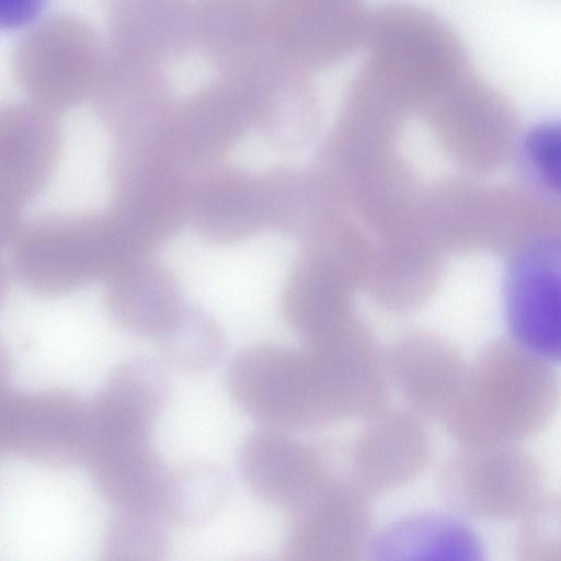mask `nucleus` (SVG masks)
<instances>
[{"instance_id": "obj_26", "label": "nucleus", "mask_w": 561, "mask_h": 561, "mask_svg": "<svg viewBox=\"0 0 561 561\" xmlns=\"http://www.w3.org/2000/svg\"><path fill=\"white\" fill-rule=\"evenodd\" d=\"M21 207L0 196V251L11 247L24 220Z\"/></svg>"}, {"instance_id": "obj_20", "label": "nucleus", "mask_w": 561, "mask_h": 561, "mask_svg": "<svg viewBox=\"0 0 561 561\" xmlns=\"http://www.w3.org/2000/svg\"><path fill=\"white\" fill-rule=\"evenodd\" d=\"M159 342L167 364L185 374L203 373L215 366L225 346L221 329L202 311L167 327Z\"/></svg>"}, {"instance_id": "obj_19", "label": "nucleus", "mask_w": 561, "mask_h": 561, "mask_svg": "<svg viewBox=\"0 0 561 561\" xmlns=\"http://www.w3.org/2000/svg\"><path fill=\"white\" fill-rule=\"evenodd\" d=\"M229 479L215 463L194 461L169 472L161 503L168 522L185 527L207 523L225 505Z\"/></svg>"}, {"instance_id": "obj_28", "label": "nucleus", "mask_w": 561, "mask_h": 561, "mask_svg": "<svg viewBox=\"0 0 561 561\" xmlns=\"http://www.w3.org/2000/svg\"><path fill=\"white\" fill-rule=\"evenodd\" d=\"M8 289V274L3 262L0 259V307L5 298Z\"/></svg>"}, {"instance_id": "obj_7", "label": "nucleus", "mask_w": 561, "mask_h": 561, "mask_svg": "<svg viewBox=\"0 0 561 561\" xmlns=\"http://www.w3.org/2000/svg\"><path fill=\"white\" fill-rule=\"evenodd\" d=\"M305 350L328 425L366 421L388 408L390 392L382 353L364 325L355 321L331 340Z\"/></svg>"}, {"instance_id": "obj_16", "label": "nucleus", "mask_w": 561, "mask_h": 561, "mask_svg": "<svg viewBox=\"0 0 561 561\" xmlns=\"http://www.w3.org/2000/svg\"><path fill=\"white\" fill-rule=\"evenodd\" d=\"M366 553L373 560H482L478 534L458 516L419 512L393 520L371 536Z\"/></svg>"}, {"instance_id": "obj_2", "label": "nucleus", "mask_w": 561, "mask_h": 561, "mask_svg": "<svg viewBox=\"0 0 561 561\" xmlns=\"http://www.w3.org/2000/svg\"><path fill=\"white\" fill-rule=\"evenodd\" d=\"M158 255L181 294L213 319L227 307L263 306L283 312V291L297 247L289 236L276 231L217 244L183 228Z\"/></svg>"}, {"instance_id": "obj_25", "label": "nucleus", "mask_w": 561, "mask_h": 561, "mask_svg": "<svg viewBox=\"0 0 561 561\" xmlns=\"http://www.w3.org/2000/svg\"><path fill=\"white\" fill-rule=\"evenodd\" d=\"M47 0H0V31L21 28L32 23Z\"/></svg>"}, {"instance_id": "obj_21", "label": "nucleus", "mask_w": 561, "mask_h": 561, "mask_svg": "<svg viewBox=\"0 0 561 561\" xmlns=\"http://www.w3.org/2000/svg\"><path fill=\"white\" fill-rule=\"evenodd\" d=\"M165 522L158 513L116 511L103 536V558L108 561L162 560L169 548Z\"/></svg>"}, {"instance_id": "obj_22", "label": "nucleus", "mask_w": 561, "mask_h": 561, "mask_svg": "<svg viewBox=\"0 0 561 561\" xmlns=\"http://www.w3.org/2000/svg\"><path fill=\"white\" fill-rule=\"evenodd\" d=\"M560 500L541 495L519 517L514 551L522 561H560L561 559Z\"/></svg>"}, {"instance_id": "obj_24", "label": "nucleus", "mask_w": 561, "mask_h": 561, "mask_svg": "<svg viewBox=\"0 0 561 561\" xmlns=\"http://www.w3.org/2000/svg\"><path fill=\"white\" fill-rule=\"evenodd\" d=\"M559 129L552 125L540 126L527 139L528 159L549 188H559Z\"/></svg>"}, {"instance_id": "obj_8", "label": "nucleus", "mask_w": 561, "mask_h": 561, "mask_svg": "<svg viewBox=\"0 0 561 561\" xmlns=\"http://www.w3.org/2000/svg\"><path fill=\"white\" fill-rule=\"evenodd\" d=\"M368 496L347 476L334 473L288 512L283 558L288 561H356L371 539Z\"/></svg>"}, {"instance_id": "obj_4", "label": "nucleus", "mask_w": 561, "mask_h": 561, "mask_svg": "<svg viewBox=\"0 0 561 561\" xmlns=\"http://www.w3.org/2000/svg\"><path fill=\"white\" fill-rule=\"evenodd\" d=\"M227 387L236 404L266 426L284 431L327 426L306 350L271 343L250 345L230 363Z\"/></svg>"}, {"instance_id": "obj_3", "label": "nucleus", "mask_w": 561, "mask_h": 561, "mask_svg": "<svg viewBox=\"0 0 561 561\" xmlns=\"http://www.w3.org/2000/svg\"><path fill=\"white\" fill-rule=\"evenodd\" d=\"M460 447L436 478L440 497L458 513L493 522L515 519L542 495V469L517 445Z\"/></svg>"}, {"instance_id": "obj_6", "label": "nucleus", "mask_w": 561, "mask_h": 561, "mask_svg": "<svg viewBox=\"0 0 561 561\" xmlns=\"http://www.w3.org/2000/svg\"><path fill=\"white\" fill-rule=\"evenodd\" d=\"M89 401L62 389L0 393V453L69 468L83 465L90 435Z\"/></svg>"}, {"instance_id": "obj_13", "label": "nucleus", "mask_w": 561, "mask_h": 561, "mask_svg": "<svg viewBox=\"0 0 561 561\" xmlns=\"http://www.w3.org/2000/svg\"><path fill=\"white\" fill-rule=\"evenodd\" d=\"M389 385L421 417L439 419L456 401L468 366L447 342L428 334L401 337L382 353Z\"/></svg>"}, {"instance_id": "obj_17", "label": "nucleus", "mask_w": 561, "mask_h": 561, "mask_svg": "<svg viewBox=\"0 0 561 561\" xmlns=\"http://www.w3.org/2000/svg\"><path fill=\"white\" fill-rule=\"evenodd\" d=\"M170 396L163 366L140 356L121 363L100 393L89 401L90 413L101 426L151 434L153 423Z\"/></svg>"}, {"instance_id": "obj_11", "label": "nucleus", "mask_w": 561, "mask_h": 561, "mask_svg": "<svg viewBox=\"0 0 561 561\" xmlns=\"http://www.w3.org/2000/svg\"><path fill=\"white\" fill-rule=\"evenodd\" d=\"M272 32L280 49L312 66H329L362 48L366 0H271Z\"/></svg>"}, {"instance_id": "obj_9", "label": "nucleus", "mask_w": 561, "mask_h": 561, "mask_svg": "<svg viewBox=\"0 0 561 561\" xmlns=\"http://www.w3.org/2000/svg\"><path fill=\"white\" fill-rule=\"evenodd\" d=\"M432 439L412 410L390 409L366 420L348 454L347 478L368 497L414 480L432 458Z\"/></svg>"}, {"instance_id": "obj_1", "label": "nucleus", "mask_w": 561, "mask_h": 561, "mask_svg": "<svg viewBox=\"0 0 561 561\" xmlns=\"http://www.w3.org/2000/svg\"><path fill=\"white\" fill-rule=\"evenodd\" d=\"M558 402L553 363L514 341L497 340L468 366L462 388L442 421L460 446L517 445L546 427Z\"/></svg>"}, {"instance_id": "obj_5", "label": "nucleus", "mask_w": 561, "mask_h": 561, "mask_svg": "<svg viewBox=\"0 0 561 561\" xmlns=\"http://www.w3.org/2000/svg\"><path fill=\"white\" fill-rule=\"evenodd\" d=\"M100 210L43 215L24 221L11 244L12 271L31 293L59 297L100 276Z\"/></svg>"}, {"instance_id": "obj_14", "label": "nucleus", "mask_w": 561, "mask_h": 561, "mask_svg": "<svg viewBox=\"0 0 561 561\" xmlns=\"http://www.w3.org/2000/svg\"><path fill=\"white\" fill-rule=\"evenodd\" d=\"M83 465L99 494L116 511L161 515L169 472L151 436L98 438L90 444Z\"/></svg>"}, {"instance_id": "obj_27", "label": "nucleus", "mask_w": 561, "mask_h": 561, "mask_svg": "<svg viewBox=\"0 0 561 561\" xmlns=\"http://www.w3.org/2000/svg\"><path fill=\"white\" fill-rule=\"evenodd\" d=\"M11 371V362L9 354L3 346V344L0 342V392L8 387V381L10 377Z\"/></svg>"}, {"instance_id": "obj_15", "label": "nucleus", "mask_w": 561, "mask_h": 561, "mask_svg": "<svg viewBox=\"0 0 561 561\" xmlns=\"http://www.w3.org/2000/svg\"><path fill=\"white\" fill-rule=\"evenodd\" d=\"M506 295V320L514 342L551 363L560 360L559 272L549 253L516 266Z\"/></svg>"}, {"instance_id": "obj_18", "label": "nucleus", "mask_w": 561, "mask_h": 561, "mask_svg": "<svg viewBox=\"0 0 561 561\" xmlns=\"http://www.w3.org/2000/svg\"><path fill=\"white\" fill-rule=\"evenodd\" d=\"M195 27L206 49L222 62L252 55L265 41L276 44L266 0H204Z\"/></svg>"}, {"instance_id": "obj_23", "label": "nucleus", "mask_w": 561, "mask_h": 561, "mask_svg": "<svg viewBox=\"0 0 561 561\" xmlns=\"http://www.w3.org/2000/svg\"><path fill=\"white\" fill-rule=\"evenodd\" d=\"M289 161L293 159L287 152L278 149L257 131L241 137L229 153V162L233 167L254 174L270 171Z\"/></svg>"}, {"instance_id": "obj_12", "label": "nucleus", "mask_w": 561, "mask_h": 561, "mask_svg": "<svg viewBox=\"0 0 561 561\" xmlns=\"http://www.w3.org/2000/svg\"><path fill=\"white\" fill-rule=\"evenodd\" d=\"M55 114L36 105L0 106V196L23 208L47 186L61 153Z\"/></svg>"}, {"instance_id": "obj_10", "label": "nucleus", "mask_w": 561, "mask_h": 561, "mask_svg": "<svg viewBox=\"0 0 561 561\" xmlns=\"http://www.w3.org/2000/svg\"><path fill=\"white\" fill-rule=\"evenodd\" d=\"M238 465L243 482L257 499L287 512L335 473L323 447L270 426L244 439Z\"/></svg>"}]
</instances>
